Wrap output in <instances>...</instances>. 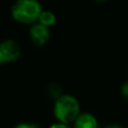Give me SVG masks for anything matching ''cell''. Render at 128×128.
Returning <instances> with one entry per match:
<instances>
[{
	"instance_id": "8fae6325",
	"label": "cell",
	"mask_w": 128,
	"mask_h": 128,
	"mask_svg": "<svg viewBox=\"0 0 128 128\" xmlns=\"http://www.w3.org/2000/svg\"><path fill=\"white\" fill-rule=\"evenodd\" d=\"M96 1H98V2H102V1H106V0H96Z\"/></svg>"
},
{
	"instance_id": "3957f363",
	"label": "cell",
	"mask_w": 128,
	"mask_h": 128,
	"mask_svg": "<svg viewBox=\"0 0 128 128\" xmlns=\"http://www.w3.org/2000/svg\"><path fill=\"white\" fill-rule=\"evenodd\" d=\"M22 48L14 40H6L0 43V64L15 62L19 58Z\"/></svg>"
},
{
	"instance_id": "6da1fadb",
	"label": "cell",
	"mask_w": 128,
	"mask_h": 128,
	"mask_svg": "<svg viewBox=\"0 0 128 128\" xmlns=\"http://www.w3.org/2000/svg\"><path fill=\"white\" fill-rule=\"evenodd\" d=\"M42 10L38 0H16L11 7V16L16 22L30 25L37 22Z\"/></svg>"
},
{
	"instance_id": "9c48e42d",
	"label": "cell",
	"mask_w": 128,
	"mask_h": 128,
	"mask_svg": "<svg viewBox=\"0 0 128 128\" xmlns=\"http://www.w3.org/2000/svg\"><path fill=\"white\" fill-rule=\"evenodd\" d=\"M50 128H71L68 126V124H63V122H58V124H55V125H52Z\"/></svg>"
},
{
	"instance_id": "ba28073f",
	"label": "cell",
	"mask_w": 128,
	"mask_h": 128,
	"mask_svg": "<svg viewBox=\"0 0 128 128\" xmlns=\"http://www.w3.org/2000/svg\"><path fill=\"white\" fill-rule=\"evenodd\" d=\"M15 128H38V126H36L35 124H28V122H22L18 124Z\"/></svg>"
},
{
	"instance_id": "5b68a950",
	"label": "cell",
	"mask_w": 128,
	"mask_h": 128,
	"mask_svg": "<svg viewBox=\"0 0 128 128\" xmlns=\"http://www.w3.org/2000/svg\"><path fill=\"white\" fill-rule=\"evenodd\" d=\"M73 122L74 128H98L97 118L89 112L79 114Z\"/></svg>"
},
{
	"instance_id": "30bf717a",
	"label": "cell",
	"mask_w": 128,
	"mask_h": 128,
	"mask_svg": "<svg viewBox=\"0 0 128 128\" xmlns=\"http://www.w3.org/2000/svg\"><path fill=\"white\" fill-rule=\"evenodd\" d=\"M104 128H122L120 126H118V125H110V126H107Z\"/></svg>"
},
{
	"instance_id": "8992f818",
	"label": "cell",
	"mask_w": 128,
	"mask_h": 128,
	"mask_svg": "<svg viewBox=\"0 0 128 128\" xmlns=\"http://www.w3.org/2000/svg\"><path fill=\"white\" fill-rule=\"evenodd\" d=\"M55 20H56V17L52 11L42 10L40 14V16H38L37 22H40V24L46 26V27H51L55 24Z\"/></svg>"
},
{
	"instance_id": "277c9868",
	"label": "cell",
	"mask_w": 128,
	"mask_h": 128,
	"mask_svg": "<svg viewBox=\"0 0 128 128\" xmlns=\"http://www.w3.org/2000/svg\"><path fill=\"white\" fill-rule=\"evenodd\" d=\"M50 36H51V33H50L48 27L44 26L40 22H37V24L34 22L30 30H29V37L36 46L45 45L47 40H50Z\"/></svg>"
},
{
	"instance_id": "7a4b0ae2",
	"label": "cell",
	"mask_w": 128,
	"mask_h": 128,
	"mask_svg": "<svg viewBox=\"0 0 128 128\" xmlns=\"http://www.w3.org/2000/svg\"><path fill=\"white\" fill-rule=\"evenodd\" d=\"M54 116L60 122L70 124L80 114V104L76 98L70 94H60L54 104Z\"/></svg>"
},
{
	"instance_id": "52a82bcc",
	"label": "cell",
	"mask_w": 128,
	"mask_h": 128,
	"mask_svg": "<svg viewBox=\"0 0 128 128\" xmlns=\"http://www.w3.org/2000/svg\"><path fill=\"white\" fill-rule=\"evenodd\" d=\"M120 92H122V97L126 98V99H128V81L125 82V83L122 86Z\"/></svg>"
}]
</instances>
